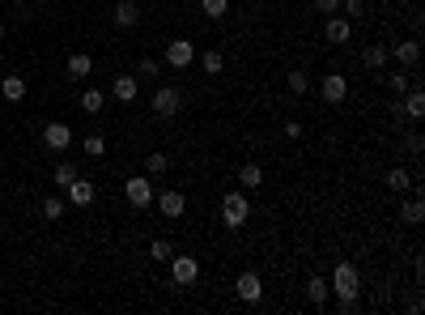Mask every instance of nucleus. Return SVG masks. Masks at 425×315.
<instances>
[{"mask_svg":"<svg viewBox=\"0 0 425 315\" xmlns=\"http://www.w3.org/2000/svg\"><path fill=\"white\" fill-rule=\"evenodd\" d=\"M60 187H68L72 179H77V166H72V162H56V175H52Z\"/></svg>","mask_w":425,"mask_h":315,"instance_id":"nucleus-29","label":"nucleus"},{"mask_svg":"<svg viewBox=\"0 0 425 315\" xmlns=\"http://www.w3.org/2000/svg\"><path fill=\"white\" fill-rule=\"evenodd\" d=\"M200 13H205V17H226L230 13V0H200Z\"/></svg>","mask_w":425,"mask_h":315,"instance_id":"nucleus-27","label":"nucleus"},{"mask_svg":"<svg viewBox=\"0 0 425 315\" xmlns=\"http://www.w3.org/2000/svg\"><path fill=\"white\" fill-rule=\"evenodd\" d=\"M340 9L344 17H362V0H340Z\"/></svg>","mask_w":425,"mask_h":315,"instance_id":"nucleus-34","label":"nucleus"},{"mask_svg":"<svg viewBox=\"0 0 425 315\" xmlns=\"http://www.w3.org/2000/svg\"><path fill=\"white\" fill-rule=\"evenodd\" d=\"M285 85H289V94H298V99H302V94L311 90V77H307V72H302V68H293V72H289V77H285Z\"/></svg>","mask_w":425,"mask_h":315,"instance_id":"nucleus-25","label":"nucleus"},{"mask_svg":"<svg viewBox=\"0 0 425 315\" xmlns=\"http://www.w3.org/2000/svg\"><path fill=\"white\" fill-rule=\"evenodd\" d=\"M387 52L400 60V68H413L417 60H421V43L417 39H404V43H395V47H387Z\"/></svg>","mask_w":425,"mask_h":315,"instance_id":"nucleus-13","label":"nucleus"},{"mask_svg":"<svg viewBox=\"0 0 425 315\" xmlns=\"http://www.w3.org/2000/svg\"><path fill=\"white\" fill-rule=\"evenodd\" d=\"M0 94H5L9 103H21V99H26V77H21V72H5V81H0Z\"/></svg>","mask_w":425,"mask_h":315,"instance_id":"nucleus-15","label":"nucleus"},{"mask_svg":"<svg viewBox=\"0 0 425 315\" xmlns=\"http://www.w3.org/2000/svg\"><path fill=\"white\" fill-rule=\"evenodd\" d=\"M111 21H115L119 30H132L136 21H141V5H132V0H119L115 13H111Z\"/></svg>","mask_w":425,"mask_h":315,"instance_id":"nucleus-11","label":"nucleus"},{"mask_svg":"<svg viewBox=\"0 0 425 315\" xmlns=\"http://www.w3.org/2000/svg\"><path fill=\"white\" fill-rule=\"evenodd\" d=\"M200 68H205V72H209V77H217V72H221V68H226V56H221V52H217V47H209V52H205V56H200Z\"/></svg>","mask_w":425,"mask_h":315,"instance_id":"nucleus-22","label":"nucleus"},{"mask_svg":"<svg viewBox=\"0 0 425 315\" xmlns=\"http://www.w3.org/2000/svg\"><path fill=\"white\" fill-rule=\"evenodd\" d=\"M285 136L298 141V136H302V124H298V119H289V124H285Z\"/></svg>","mask_w":425,"mask_h":315,"instance_id":"nucleus-36","label":"nucleus"},{"mask_svg":"<svg viewBox=\"0 0 425 315\" xmlns=\"http://www.w3.org/2000/svg\"><path fill=\"white\" fill-rule=\"evenodd\" d=\"M149 256H154V260H170V256H174L170 238H154V243H149Z\"/></svg>","mask_w":425,"mask_h":315,"instance_id":"nucleus-32","label":"nucleus"},{"mask_svg":"<svg viewBox=\"0 0 425 315\" xmlns=\"http://www.w3.org/2000/svg\"><path fill=\"white\" fill-rule=\"evenodd\" d=\"M408 85H413V77H408L404 68H400V72H391V77H387V90H391V94H404Z\"/></svg>","mask_w":425,"mask_h":315,"instance_id":"nucleus-30","label":"nucleus"},{"mask_svg":"<svg viewBox=\"0 0 425 315\" xmlns=\"http://www.w3.org/2000/svg\"><path fill=\"white\" fill-rule=\"evenodd\" d=\"M323 34H328V43H349V34H353V26H349V17H328V26H323Z\"/></svg>","mask_w":425,"mask_h":315,"instance_id":"nucleus-16","label":"nucleus"},{"mask_svg":"<svg viewBox=\"0 0 425 315\" xmlns=\"http://www.w3.org/2000/svg\"><path fill=\"white\" fill-rule=\"evenodd\" d=\"M39 213L47 217V222H60V217H64V201H60V196H47V201L39 205Z\"/></svg>","mask_w":425,"mask_h":315,"instance_id":"nucleus-26","label":"nucleus"},{"mask_svg":"<svg viewBox=\"0 0 425 315\" xmlns=\"http://www.w3.org/2000/svg\"><path fill=\"white\" fill-rule=\"evenodd\" d=\"M9 5H26V0H9Z\"/></svg>","mask_w":425,"mask_h":315,"instance_id":"nucleus-38","label":"nucleus"},{"mask_svg":"<svg viewBox=\"0 0 425 315\" xmlns=\"http://www.w3.org/2000/svg\"><path fill=\"white\" fill-rule=\"evenodd\" d=\"M183 111V90L179 85H158L154 90V115L158 119H174Z\"/></svg>","mask_w":425,"mask_h":315,"instance_id":"nucleus-2","label":"nucleus"},{"mask_svg":"<svg viewBox=\"0 0 425 315\" xmlns=\"http://www.w3.org/2000/svg\"><path fill=\"white\" fill-rule=\"evenodd\" d=\"M383 183H387L391 192H404V187H413V175L404 171V166H391V171L383 175Z\"/></svg>","mask_w":425,"mask_h":315,"instance_id":"nucleus-20","label":"nucleus"},{"mask_svg":"<svg viewBox=\"0 0 425 315\" xmlns=\"http://www.w3.org/2000/svg\"><path fill=\"white\" fill-rule=\"evenodd\" d=\"M191 60H196V43L191 39H170L166 43V64L170 68H187Z\"/></svg>","mask_w":425,"mask_h":315,"instance_id":"nucleus-6","label":"nucleus"},{"mask_svg":"<svg viewBox=\"0 0 425 315\" xmlns=\"http://www.w3.org/2000/svg\"><path fill=\"white\" fill-rule=\"evenodd\" d=\"M81 150H85L90 158H103V154H107V141H103V136H98V132H90V136L81 141Z\"/></svg>","mask_w":425,"mask_h":315,"instance_id":"nucleus-28","label":"nucleus"},{"mask_svg":"<svg viewBox=\"0 0 425 315\" xmlns=\"http://www.w3.org/2000/svg\"><path fill=\"white\" fill-rule=\"evenodd\" d=\"M136 77H158V60H149V56H145V60L136 64Z\"/></svg>","mask_w":425,"mask_h":315,"instance_id":"nucleus-33","label":"nucleus"},{"mask_svg":"<svg viewBox=\"0 0 425 315\" xmlns=\"http://www.w3.org/2000/svg\"><path fill=\"white\" fill-rule=\"evenodd\" d=\"M0 39H5V21H0Z\"/></svg>","mask_w":425,"mask_h":315,"instance_id":"nucleus-39","label":"nucleus"},{"mask_svg":"<svg viewBox=\"0 0 425 315\" xmlns=\"http://www.w3.org/2000/svg\"><path fill=\"white\" fill-rule=\"evenodd\" d=\"M107 107V94L103 90H98V85H90L85 94H81V111H90V115H98V111H103Z\"/></svg>","mask_w":425,"mask_h":315,"instance_id":"nucleus-19","label":"nucleus"},{"mask_svg":"<svg viewBox=\"0 0 425 315\" xmlns=\"http://www.w3.org/2000/svg\"><path fill=\"white\" fill-rule=\"evenodd\" d=\"M328 285H332V294H336V298H353L357 289H362V277H357V269H353V264H336Z\"/></svg>","mask_w":425,"mask_h":315,"instance_id":"nucleus-3","label":"nucleus"},{"mask_svg":"<svg viewBox=\"0 0 425 315\" xmlns=\"http://www.w3.org/2000/svg\"><path fill=\"white\" fill-rule=\"evenodd\" d=\"M247 213H251V205H247L242 192H226V196H221V222H226V230H242Z\"/></svg>","mask_w":425,"mask_h":315,"instance_id":"nucleus-1","label":"nucleus"},{"mask_svg":"<svg viewBox=\"0 0 425 315\" xmlns=\"http://www.w3.org/2000/svg\"><path fill=\"white\" fill-rule=\"evenodd\" d=\"M357 307H362V303H357V294H353V298H340V311H344V315H353Z\"/></svg>","mask_w":425,"mask_h":315,"instance_id":"nucleus-37","label":"nucleus"},{"mask_svg":"<svg viewBox=\"0 0 425 315\" xmlns=\"http://www.w3.org/2000/svg\"><path fill=\"white\" fill-rule=\"evenodd\" d=\"M111 94H115L119 103H136V94H141V85H136V77H132V72H119V77L111 81Z\"/></svg>","mask_w":425,"mask_h":315,"instance_id":"nucleus-12","label":"nucleus"},{"mask_svg":"<svg viewBox=\"0 0 425 315\" xmlns=\"http://www.w3.org/2000/svg\"><path fill=\"white\" fill-rule=\"evenodd\" d=\"M154 201H158L162 217H183V209H187V196H183V192H162V196H154Z\"/></svg>","mask_w":425,"mask_h":315,"instance_id":"nucleus-14","label":"nucleus"},{"mask_svg":"<svg viewBox=\"0 0 425 315\" xmlns=\"http://www.w3.org/2000/svg\"><path fill=\"white\" fill-rule=\"evenodd\" d=\"M90 72H94V60H90L85 52H72V56H68V77L81 81V77H90Z\"/></svg>","mask_w":425,"mask_h":315,"instance_id":"nucleus-18","label":"nucleus"},{"mask_svg":"<svg viewBox=\"0 0 425 315\" xmlns=\"http://www.w3.org/2000/svg\"><path fill=\"white\" fill-rule=\"evenodd\" d=\"M0 64H5V56H0Z\"/></svg>","mask_w":425,"mask_h":315,"instance_id":"nucleus-40","label":"nucleus"},{"mask_svg":"<svg viewBox=\"0 0 425 315\" xmlns=\"http://www.w3.org/2000/svg\"><path fill=\"white\" fill-rule=\"evenodd\" d=\"M64 192H68V201L77 205V209H90V205H94V196H98V192H94V183H90V179H81V175L72 179Z\"/></svg>","mask_w":425,"mask_h":315,"instance_id":"nucleus-9","label":"nucleus"},{"mask_svg":"<svg viewBox=\"0 0 425 315\" xmlns=\"http://www.w3.org/2000/svg\"><path fill=\"white\" fill-rule=\"evenodd\" d=\"M319 94H323V103H344L349 99V77H344V72H328V77H323L319 81Z\"/></svg>","mask_w":425,"mask_h":315,"instance_id":"nucleus-5","label":"nucleus"},{"mask_svg":"<svg viewBox=\"0 0 425 315\" xmlns=\"http://www.w3.org/2000/svg\"><path fill=\"white\" fill-rule=\"evenodd\" d=\"M196 277H200L196 256H170V281H174V285H191Z\"/></svg>","mask_w":425,"mask_h":315,"instance_id":"nucleus-7","label":"nucleus"},{"mask_svg":"<svg viewBox=\"0 0 425 315\" xmlns=\"http://www.w3.org/2000/svg\"><path fill=\"white\" fill-rule=\"evenodd\" d=\"M400 217H404V222H408V226H417V222H421V217H425V205H421V201L413 196V201H404V205H400Z\"/></svg>","mask_w":425,"mask_h":315,"instance_id":"nucleus-24","label":"nucleus"},{"mask_svg":"<svg viewBox=\"0 0 425 315\" xmlns=\"http://www.w3.org/2000/svg\"><path fill=\"white\" fill-rule=\"evenodd\" d=\"M166 166H170L166 154H149V158H145V171H149V175H166Z\"/></svg>","mask_w":425,"mask_h":315,"instance_id":"nucleus-31","label":"nucleus"},{"mask_svg":"<svg viewBox=\"0 0 425 315\" xmlns=\"http://www.w3.org/2000/svg\"><path fill=\"white\" fill-rule=\"evenodd\" d=\"M328 294H332V285H328V277H319V273H315V277L307 281V298H311L315 307H323V303H328Z\"/></svg>","mask_w":425,"mask_h":315,"instance_id":"nucleus-17","label":"nucleus"},{"mask_svg":"<svg viewBox=\"0 0 425 315\" xmlns=\"http://www.w3.org/2000/svg\"><path fill=\"white\" fill-rule=\"evenodd\" d=\"M238 183H242V187H260V183H264V166H260V162H247L242 171H238Z\"/></svg>","mask_w":425,"mask_h":315,"instance_id":"nucleus-21","label":"nucleus"},{"mask_svg":"<svg viewBox=\"0 0 425 315\" xmlns=\"http://www.w3.org/2000/svg\"><path fill=\"white\" fill-rule=\"evenodd\" d=\"M315 9L332 17V13H340V0H315Z\"/></svg>","mask_w":425,"mask_h":315,"instance_id":"nucleus-35","label":"nucleus"},{"mask_svg":"<svg viewBox=\"0 0 425 315\" xmlns=\"http://www.w3.org/2000/svg\"><path fill=\"white\" fill-rule=\"evenodd\" d=\"M123 196H128L132 209H149L154 205V183H149V175H132L128 183H123Z\"/></svg>","mask_w":425,"mask_h":315,"instance_id":"nucleus-4","label":"nucleus"},{"mask_svg":"<svg viewBox=\"0 0 425 315\" xmlns=\"http://www.w3.org/2000/svg\"><path fill=\"white\" fill-rule=\"evenodd\" d=\"M234 289H238L242 303H260V298H264V277H260V273H238Z\"/></svg>","mask_w":425,"mask_h":315,"instance_id":"nucleus-8","label":"nucleus"},{"mask_svg":"<svg viewBox=\"0 0 425 315\" xmlns=\"http://www.w3.org/2000/svg\"><path fill=\"white\" fill-rule=\"evenodd\" d=\"M387 60H391L387 47H366V52H362V64H366V68H383Z\"/></svg>","mask_w":425,"mask_h":315,"instance_id":"nucleus-23","label":"nucleus"},{"mask_svg":"<svg viewBox=\"0 0 425 315\" xmlns=\"http://www.w3.org/2000/svg\"><path fill=\"white\" fill-rule=\"evenodd\" d=\"M39 5H47V0H39Z\"/></svg>","mask_w":425,"mask_h":315,"instance_id":"nucleus-41","label":"nucleus"},{"mask_svg":"<svg viewBox=\"0 0 425 315\" xmlns=\"http://www.w3.org/2000/svg\"><path fill=\"white\" fill-rule=\"evenodd\" d=\"M43 145H47V150H68V145H72V128L60 124V119H56V124H47L43 128Z\"/></svg>","mask_w":425,"mask_h":315,"instance_id":"nucleus-10","label":"nucleus"}]
</instances>
